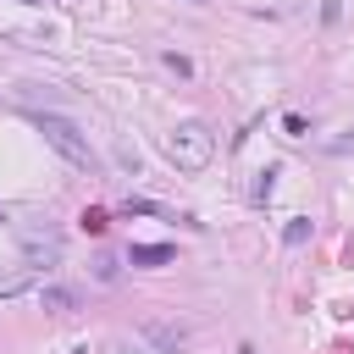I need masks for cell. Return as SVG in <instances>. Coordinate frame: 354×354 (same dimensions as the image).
Instances as JSON below:
<instances>
[{
  "mask_svg": "<svg viewBox=\"0 0 354 354\" xmlns=\"http://www.w3.org/2000/svg\"><path fill=\"white\" fill-rule=\"evenodd\" d=\"M33 282H39V277H33L28 266H22V271H6V277H0V299H11V293H22V288H33Z\"/></svg>",
  "mask_w": 354,
  "mask_h": 354,
  "instance_id": "obj_7",
  "label": "cell"
},
{
  "mask_svg": "<svg viewBox=\"0 0 354 354\" xmlns=\"http://www.w3.org/2000/svg\"><path fill=\"white\" fill-rule=\"evenodd\" d=\"M105 227H111L105 210H83V232H105Z\"/></svg>",
  "mask_w": 354,
  "mask_h": 354,
  "instance_id": "obj_14",
  "label": "cell"
},
{
  "mask_svg": "<svg viewBox=\"0 0 354 354\" xmlns=\"http://www.w3.org/2000/svg\"><path fill=\"white\" fill-rule=\"evenodd\" d=\"M0 221H6V210H0Z\"/></svg>",
  "mask_w": 354,
  "mask_h": 354,
  "instance_id": "obj_15",
  "label": "cell"
},
{
  "mask_svg": "<svg viewBox=\"0 0 354 354\" xmlns=\"http://www.w3.org/2000/svg\"><path fill=\"white\" fill-rule=\"evenodd\" d=\"M94 282H116V254H100L94 260Z\"/></svg>",
  "mask_w": 354,
  "mask_h": 354,
  "instance_id": "obj_13",
  "label": "cell"
},
{
  "mask_svg": "<svg viewBox=\"0 0 354 354\" xmlns=\"http://www.w3.org/2000/svg\"><path fill=\"white\" fill-rule=\"evenodd\" d=\"M166 155H171L183 171H205L210 155H216V133H210L205 122H177V127L166 133Z\"/></svg>",
  "mask_w": 354,
  "mask_h": 354,
  "instance_id": "obj_2",
  "label": "cell"
},
{
  "mask_svg": "<svg viewBox=\"0 0 354 354\" xmlns=\"http://www.w3.org/2000/svg\"><path fill=\"white\" fill-rule=\"evenodd\" d=\"M304 238H310V221H304V216H293V221L282 227V243H288V249H299Z\"/></svg>",
  "mask_w": 354,
  "mask_h": 354,
  "instance_id": "obj_9",
  "label": "cell"
},
{
  "mask_svg": "<svg viewBox=\"0 0 354 354\" xmlns=\"http://www.w3.org/2000/svg\"><path fill=\"white\" fill-rule=\"evenodd\" d=\"M282 133H288V138H310V122H304L299 111H288V116H282Z\"/></svg>",
  "mask_w": 354,
  "mask_h": 354,
  "instance_id": "obj_11",
  "label": "cell"
},
{
  "mask_svg": "<svg viewBox=\"0 0 354 354\" xmlns=\"http://www.w3.org/2000/svg\"><path fill=\"white\" fill-rule=\"evenodd\" d=\"M33 127L44 133V144H50L66 166L94 171V149H88V138H83V127H77L72 116H61V111H39V116H33Z\"/></svg>",
  "mask_w": 354,
  "mask_h": 354,
  "instance_id": "obj_1",
  "label": "cell"
},
{
  "mask_svg": "<svg viewBox=\"0 0 354 354\" xmlns=\"http://www.w3.org/2000/svg\"><path fill=\"white\" fill-rule=\"evenodd\" d=\"M122 216H171L166 205H155V199H127L122 205Z\"/></svg>",
  "mask_w": 354,
  "mask_h": 354,
  "instance_id": "obj_8",
  "label": "cell"
},
{
  "mask_svg": "<svg viewBox=\"0 0 354 354\" xmlns=\"http://www.w3.org/2000/svg\"><path fill=\"white\" fill-rule=\"evenodd\" d=\"M271 188H277V166H266V171L254 177V205H266V199H271Z\"/></svg>",
  "mask_w": 354,
  "mask_h": 354,
  "instance_id": "obj_10",
  "label": "cell"
},
{
  "mask_svg": "<svg viewBox=\"0 0 354 354\" xmlns=\"http://www.w3.org/2000/svg\"><path fill=\"white\" fill-rule=\"evenodd\" d=\"M138 332H144V337H149V343H155V348H160V354H177V348H183V343H188V332H183V326H177V321H144V326H138Z\"/></svg>",
  "mask_w": 354,
  "mask_h": 354,
  "instance_id": "obj_4",
  "label": "cell"
},
{
  "mask_svg": "<svg viewBox=\"0 0 354 354\" xmlns=\"http://www.w3.org/2000/svg\"><path fill=\"white\" fill-rule=\"evenodd\" d=\"M61 249H66V243H61L55 227H28V232H22V266H28L33 277H50V271L61 266Z\"/></svg>",
  "mask_w": 354,
  "mask_h": 354,
  "instance_id": "obj_3",
  "label": "cell"
},
{
  "mask_svg": "<svg viewBox=\"0 0 354 354\" xmlns=\"http://www.w3.org/2000/svg\"><path fill=\"white\" fill-rule=\"evenodd\" d=\"M160 61H166V66H171V72H177V77H194V61H188V55H177V50H166V55H160Z\"/></svg>",
  "mask_w": 354,
  "mask_h": 354,
  "instance_id": "obj_12",
  "label": "cell"
},
{
  "mask_svg": "<svg viewBox=\"0 0 354 354\" xmlns=\"http://www.w3.org/2000/svg\"><path fill=\"white\" fill-rule=\"evenodd\" d=\"M171 254H177L171 243H133V249H127V260H133V266H144V271H149V266H166Z\"/></svg>",
  "mask_w": 354,
  "mask_h": 354,
  "instance_id": "obj_5",
  "label": "cell"
},
{
  "mask_svg": "<svg viewBox=\"0 0 354 354\" xmlns=\"http://www.w3.org/2000/svg\"><path fill=\"white\" fill-rule=\"evenodd\" d=\"M39 299H44V310H77V293L72 288H44L39 282Z\"/></svg>",
  "mask_w": 354,
  "mask_h": 354,
  "instance_id": "obj_6",
  "label": "cell"
}]
</instances>
